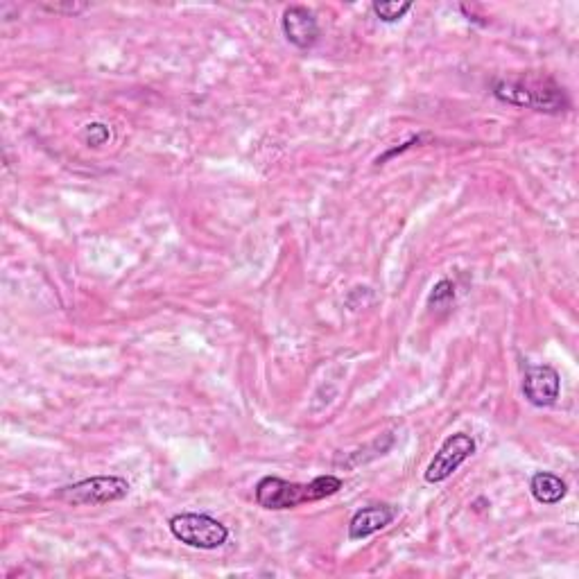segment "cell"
<instances>
[{"instance_id":"3","label":"cell","mask_w":579,"mask_h":579,"mask_svg":"<svg viewBox=\"0 0 579 579\" xmlns=\"http://www.w3.org/2000/svg\"><path fill=\"white\" fill-rule=\"evenodd\" d=\"M170 532L188 548L215 550L227 543L229 527L209 514H177L170 518Z\"/></svg>"},{"instance_id":"13","label":"cell","mask_w":579,"mask_h":579,"mask_svg":"<svg viewBox=\"0 0 579 579\" xmlns=\"http://www.w3.org/2000/svg\"><path fill=\"white\" fill-rule=\"evenodd\" d=\"M41 7H43V10L55 12V14H71V16H75V14H82L89 5H86V3H68V5H62V3H43Z\"/></svg>"},{"instance_id":"6","label":"cell","mask_w":579,"mask_h":579,"mask_svg":"<svg viewBox=\"0 0 579 579\" xmlns=\"http://www.w3.org/2000/svg\"><path fill=\"white\" fill-rule=\"evenodd\" d=\"M561 392L559 371L550 365L527 367L523 376V394L537 408H550L555 405Z\"/></svg>"},{"instance_id":"8","label":"cell","mask_w":579,"mask_h":579,"mask_svg":"<svg viewBox=\"0 0 579 579\" xmlns=\"http://www.w3.org/2000/svg\"><path fill=\"white\" fill-rule=\"evenodd\" d=\"M396 507L392 505H371V507H362L360 512L353 514L351 523H349V539L351 541H362L376 534L380 530H385L396 518Z\"/></svg>"},{"instance_id":"2","label":"cell","mask_w":579,"mask_h":579,"mask_svg":"<svg viewBox=\"0 0 579 579\" xmlns=\"http://www.w3.org/2000/svg\"><path fill=\"white\" fill-rule=\"evenodd\" d=\"M494 95L505 105L527 107L543 114H561L570 107L566 93L552 77L525 75L518 80H496Z\"/></svg>"},{"instance_id":"7","label":"cell","mask_w":579,"mask_h":579,"mask_svg":"<svg viewBox=\"0 0 579 579\" xmlns=\"http://www.w3.org/2000/svg\"><path fill=\"white\" fill-rule=\"evenodd\" d=\"M281 28L285 39L299 50L313 48L319 39V23L315 14L304 5H290L288 10L283 12Z\"/></svg>"},{"instance_id":"9","label":"cell","mask_w":579,"mask_h":579,"mask_svg":"<svg viewBox=\"0 0 579 579\" xmlns=\"http://www.w3.org/2000/svg\"><path fill=\"white\" fill-rule=\"evenodd\" d=\"M530 491L537 503L541 505H557L564 500L566 496V482L559 478L555 473H548V471H541V473H534L532 480H530Z\"/></svg>"},{"instance_id":"11","label":"cell","mask_w":579,"mask_h":579,"mask_svg":"<svg viewBox=\"0 0 579 579\" xmlns=\"http://www.w3.org/2000/svg\"><path fill=\"white\" fill-rule=\"evenodd\" d=\"M371 10H374V14L383 23H396L412 10V3L410 0H403V3H396V0H376V3L371 5Z\"/></svg>"},{"instance_id":"10","label":"cell","mask_w":579,"mask_h":579,"mask_svg":"<svg viewBox=\"0 0 579 579\" xmlns=\"http://www.w3.org/2000/svg\"><path fill=\"white\" fill-rule=\"evenodd\" d=\"M455 304V285L453 281L442 279L432 288L428 297V308L432 313H448Z\"/></svg>"},{"instance_id":"12","label":"cell","mask_w":579,"mask_h":579,"mask_svg":"<svg viewBox=\"0 0 579 579\" xmlns=\"http://www.w3.org/2000/svg\"><path fill=\"white\" fill-rule=\"evenodd\" d=\"M82 138L89 148H100L111 141V129L105 123H89L84 127Z\"/></svg>"},{"instance_id":"5","label":"cell","mask_w":579,"mask_h":579,"mask_svg":"<svg viewBox=\"0 0 579 579\" xmlns=\"http://www.w3.org/2000/svg\"><path fill=\"white\" fill-rule=\"evenodd\" d=\"M473 453H475V439L471 435H466V432H455V435L446 439L442 448L435 453V457H432V462L426 469V482H430V485H439V482L448 480Z\"/></svg>"},{"instance_id":"1","label":"cell","mask_w":579,"mask_h":579,"mask_svg":"<svg viewBox=\"0 0 579 579\" xmlns=\"http://www.w3.org/2000/svg\"><path fill=\"white\" fill-rule=\"evenodd\" d=\"M342 487L344 482L337 475H319L308 485L267 475L256 485V503L258 507L270 509V512H283V509H295L299 505L315 503V500L331 498Z\"/></svg>"},{"instance_id":"14","label":"cell","mask_w":579,"mask_h":579,"mask_svg":"<svg viewBox=\"0 0 579 579\" xmlns=\"http://www.w3.org/2000/svg\"><path fill=\"white\" fill-rule=\"evenodd\" d=\"M421 141H423V136H414V138H410V141H408V143H405V145H403V148H396V150H390V152H387V154H383V157H378V161H376V163H378V166H380V163H385L387 159H392V157H394V154H401V152H405V150H410V148H412V145H419Z\"/></svg>"},{"instance_id":"4","label":"cell","mask_w":579,"mask_h":579,"mask_svg":"<svg viewBox=\"0 0 579 579\" xmlns=\"http://www.w3.org/2000/svg\"><path fill=\"white\" fill-rule=\"evenodd\" d=\"M129 494V482L118 475H95V478L75 482L57 491V500L66 505H109L123 500Z\"/></svg>"}]
</instances>
